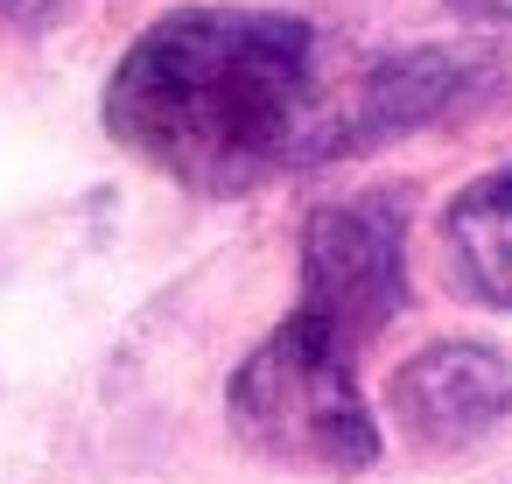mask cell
<instances>
[{"mask_svg":"<svg viewBox=\"0 0 512 484\" xmlns=\"http://www.w3.org/2000/svg\"><path fill=\"white\" fill-rule=\"evenodd\" d=\"M477 71L470 50L344 57L281 8H176L127 43L99 120L176 190L246 197L442 120Z\"/></svg>","mask_w":512,"mask_h":484,"instance_id":"obj_1","label":"cell"},{"mask_svg":"<svg viewBox=\"0 0 512 484\" xmlns=\"http://www.w3.org/2000/svg\"><path fill=\"white\" fill-rule=\"evenodd\" d=\"M302 316L330 323L358 351L407 309V211L386 190L309 211L302 225Z\"/></svg>","mask_w":512,"mask_h":484,"instance_id":"obj_3","label":"cell"},{"mask_svg":"<svg viewBox=\"0 0 512 484\" xmlns=\"http://www.w3.org/2000/svg\"><path fill=\"white\" fill-rule=\"evenodd\" d=\"M64 8H78V0H0V22L36 29V22H50V15H64Z\"/></svg>","mask_w":512,"mask_h":484,"instance_id":"obj_6","label":"cell"},{"mask_svg":"<svg viewBox=\"0 0 512 484\" xmlns=\"http://www.w3.org/2000/svg\"><path fill=\"white\" fill-rule=\"evenodd\" d=\"M386 414L428 456H456L512 421V358L477 337H442L386 379Z\"/></svg>","mask_w":512,"mask_h":484,"instance_id":"obj_4","label":"cell"},{"mask_svg":"<svg viewBox=\"0 0 512 484\" xmlns=\"http://www.w3.org/2000/svg\"><path fill=\"white\" fill-rule=\"evenodd\" d=\"M358 344L330 323L288 309L225 379V421L232 435L309 477H358L379 463V414L358 386Z\"/></svg>","mask_w":512,"mask_h":484,"instance_id":"obj_2","label":"cell"},{"mask_svg":"<svg viewBox=\"0 0 512 484\" xmlns=\"http://www.w3.org/2000/svg\"><path fill=\"white\" fill-rule=\"evenodd\" d=\"M442 8H456L470 22H512V0H442Z\"/></svg>","mask_w":512,"mask_h":484,"instance_id":"obj_7","label":"cell"},{"mask_svg":"<svg viewBox=\"0 0 512 484\" xmlns=\"http://www.w3.org/2000/svg\"><path fill=\"white\" fill-rule=\"evenodd\" d=\"M442 267L463 302L512 309V162L463 183L442 211Z\"/></svg>","mask_w":512,"mask_h":484,"instance_id":"obj_5","label":"cell"}]
</instances>
